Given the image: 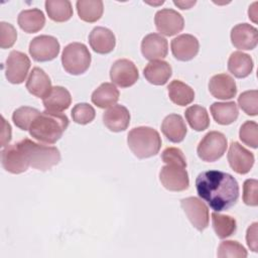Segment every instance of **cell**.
Listing matches in <instances>:
<instances>
[{"mask_svg":"<svg viewBox=\"0 0 258 258\" xmlns=\"http://www.w3.org/2000/svg\"><path fill=\"white\" fill-rule=\"evenodd\" d=\"M196 188L199 197L215 212L230 209L239 198V184L236 178L220 170L201 172L196 178Z\"/></svg>","mask_w":258,"mask_h":258,"instance_id":"1","label":"cell"},{"mask_svg":"<svg viewBox=\"0 0 258 258\" xmlns=\"http://www.w3.org/2000/svg\"><path fill=\"white\" fill-rule=\"evenodd\" d=\"M68 126L69 118L67 115L45 110L35 117L29 127V134L39 142L54 144L60 139Z\"/></svg>","mask_w":258,"mask_h":258,"instance_id":"2","label":"cell"},{"mask_svg":"<svg viewBox=\"0 0 258 258\" xmlns=\"http://www.w3.org/2000/svg\"><path fill=\"white\" fill-rule=\"evenodd\" d=\"M29 166L46 171L60 161L59 150L54 146L36 143L29 138H24L18 142Z\"/></svg>","mask_w":258,"mask_h":258,"instance_id":"3","label":"cell"},{"mask_svg":"<svg viewBox=\"0 0 258 258\" xmlns=\"http://www.w3.org/2000/svg\"><path fill=\"white\" fill-rule=\"evenodd\" d=\"M127 143L131 151L140 159L156 155L161 147L159 133L147 126L131 129L127 136Z\"/></svg>","mask_w":258,"mask_h":258,"instance_id":"4","label":"cell"},{"mask_svg":"<svg viewBox=\"0 0 258 258\" xmlns=\"http://www.w3.org/2000/svg\"><path fill=\"white\" fill-rule=\"evenodd\" d=\"M91 59L88 47L82 42L68 44L61 53V63L64 71L74 76L84 74L89 69Z\"/></svg>","mask_w":258,"mask_h":258,"instance_id":"5","label":"cell"},{"mask_svg":"<svg viewBox=\"0 0 258 258\" xmlns=\"http://www.w3.org/2000/svg\"><path fill=\"white\" fill-rule=\"evenodd\" d=\"M228 147L226 136L219 131H210L200 141L197 153L203 161L213 162L220 159Z\"/></svg>","mask_w":258,"mask_h":258,"instance_id":"6","label":"cell"},{"mask_svg":"<svg viewBox=\"0 0 258 258\" xmlns=\"http://www.w3.org/2000/svg\"><path fill=\"white\" fill-rule=\"evenodd\" d=\"M178 164H165L159 172L161 184L170 191H182L188 188L189 178L187 171Z\"/></svg>","mask_w":258,"mask_h":258,"instance_id":"7","label":"cell"},{"mask_svg":"<svg viewBox=\"0 0 258 258\" xmlns=\"http://www.w3.org/2000/svg\"><path fill=\"white\" fill-rule=\"evenodd\" d=\"M59 42L51 35H39L29 43V53L35 61H49L59 53Z\"/></svg>","mask_w":258,"mask_h":258,"instance_id":"8","label":"cell"},{"mask_svg":"<svg viewBox=\"0 0 258 258\" xmlns=\"http://www.w3.org/2000/svg\"><path fill=\"white\" fill-rule=\"evenodd\" d=\"M30 68L29 57L18 50H12L5 63V77L11 84H21L25 81Z\"/></svg>","mask_w":258,"mask_h":258,"instance_id":"9","label":"cell"},{"mask_svg":"<svg viewBox=\"0 0 258 258\" xmlns=\"http://www.w3.org/2000/svg\"><path fill=\"white\" fill-rule=\"evenodd\" d=\"M180 206L191 225L198 231H204L209 226V209L199 198L188 197L180 201Z\"/></svg>","mask_w":258,"mask_h":258,"instance_id":"10","label":"cell"},{"mask_svg":"<svg viewBox=\"0 0 258 258\" xmlns=\"http://www.w3.org/2000/svg\"><path fill=\"white\" fill-rule=\"evenodd\" d=\"M110 78L118 87L129 88L138 81L139 73L132 60L120 58L113 62L110 70Z\"/></svg>","mask_w":258,"mask_h":258,"instance_id":"11","label":"cell"},{"mask_svg":"<svg viewBox=\"0 0 258 258\" xmlns=\"http://www.w3.org/2000/svg\"><path fill=\"white\" fill-rule=\"evenodd\" d=\"M154 23L158 32L166 36L177 34L184 26V20L181 14L170 8L158 10L154 16Z\"/></svg>","mask_w":258,"mask_h":258,"instance_id":"12","label":"cell"},{"mask_svg":"<svg viewBox=\"0 0 258 258\" xmlns=\"http://www.w3.org/2000/svg\"><path fill=\"white\" fill-rule=\"evenodd\" d=\"M1 162L3 168L14 174L22 173L29 167V163L20 148L18 142L5 146L1 151Z\"/></svg>","mask_w":258,"mask_h":258,"instance_id":"13","label":"cell"},{"mask_svg":"<svg viewBox=\"0 0 258 258\" xmlns=\"http://www.w3.org/2000/svg\"><path fill=\"white\" fill-rule=\"evenodd\" d=\"M227 157L231 168L239 174L248 173L255 161L254 154L236 141L230 144Z\"/></svg>","mask_w":258,"mask_h":258,"instance_id":"14","label":"cell"},{"mask_svg":"<svg viewBox=\"0 0 258 258\" xmlns=\"http://www.w3.org/2000/svg\"><path fill=\"white\" fill-rule=\"evenodd\" d=\"M173 56L180 61L192 59L199 52L200 43L196 36L187 33L180 34L173 38L170 43Z\"/></svg>","mask_w":258,"mask_h":258,"instance_id":"15","label":"cell"},{"mask_svg":"<svg viewBox=\"0 0 258 258\" xmlns=\"http://www.w3.org/2000/svg\"><path fill=\"white\" fill-rule=\"evenodd\" d=\"M231 41L238 49H254L258 43L256 27L249 23H239L235 25L231 30Z\"/></svg>","mask_w":258,"mask_h":258,"instance_id":"16","label":"cell"},{"mask_svg":"<svg viewBox=\"0 0 258 258\" xmlns=\"http://www.w3.org/2000/svg\"><path fill=\"white\" fill-rule=\"evenodd\" d=\"M141 52L148 60L164 58L168 52V42L158 33H149L142 39Z\"/></svg>","mask_w":258,"mask_h":258,"instance_id":"17","label":"cell"},{"mask_svg":"<svg viewBox=\"0 0 258 258\" xmlns=\"http://www.w3.org/2000/svg\"><path fill=\"white\" fill-rule=\"evenodd\" d=\"M209 91L214 98L229 100L236 96L237 86L234 79L228 74H218L211 78Z\"/></svg>","mask_w":258,"mask_h":258,"instance_id":"18","label":"cell"},{"mask_svg":"<svg viewBox=\"0 0 258 258\" xmlns=\"http://www.w3.org/2000/svg\"><path fill=\"white\" fill-rule=\"evenodd\" d=\"M104 125L113 132H121L128 128L130 113L123 105H114L103 113Z\"/></svg>","mask_w":258,"mask_h":258,"instance_id":"19","label":"cell"},{"mask_svg":"<svg viewBox=\"0 0 258 258\" xmlns=\"http://www.w3.org/2000/svg\"><path fill=\"white\" fill-rule=\"evenodd\" d=\"M89 43L95 52L106 54L115 48L116 38L109 28L97 26L89 34Z\"/></svg>","mask_w":258,"mask_h":258,"instance_id":"20","label":"cell"},{"mask_svg":"<svg viewBox=\"0 0 258 258\" xmlns=\"http://www.w3.org/2000/svg\"><path fill=\"white\" fill-rule=\"evenodd\" d=\"M42 103L46 111L60 113L70 107L72 97L66 88L55 86L52 87L50 92L42 99Z\"/></svg>","mask_w":258,"mask_h":258,"instance_id":"21","label":"cell"},{"mask_svg":"<svg viewBox=\"0 0 258 258\" xmlns=\"http://www.w3.org/2000/svg\"><path fill=\"white\" fill-rule=\"evenodd\" d=\"M172 69L170 64L161 59L149 61L143 70V75L145 79L152 85L162 86L167 83L171 77Z\"/></svg>","mask_w":258,"mask_h":258,"instance_id":"22","label":"cell"},{"mask_svg":"<svg viewBox=\"0 0 258 258\" xmlns=\"http://www.w3.org/2000/svg\"><path fill=\"white\" fill-rule=\"evenodd\" d=\"M161 131L170 142L179 143L184 139L187 128L180 115L169 114L162 121Z\"/></svg>","mask_w":258,"mask_h":258,"instance_id":"23","label":"cell"},{"mask_svg":"<svg viewBox=\"0 0 258 258\" xmlns=\"http://www.w3.org/2000/svg\"><path fill=\"white\" fill-rule=\"evenodd\" d=\"M51 88V81L46 73L40 68H33L26 81L28 92L37 98L43 99L50 92Z\"/></svg>","mask_w":258,"mask_h":258,"instance_id":"24","label":"cell"},{"mask_svg":"<svg viewBox=\"0 0 258 258\" xmlns=\"http://www.w3.org/2000/svg\"><path fill=\"white\" fill-rule=\"evenodd\" d=\"M252 57L242 51H234L228 59V71L236 78L243 79L248 77L253 71Z\"/></svg>","mask_w":258,"mask_h":258,"instance_id":"25","label":"cell"},{"mask_svg":"<svg viewBox=\"0 0 258 258\" xmlns=\"http://www.w3.org/2000/svg\"><path fill=\"white\" fill-rule=\"evenodd\" d=\"M17 22L23 31L27 33H34L42 29L44 26L45 16L38 8L26 9L19 13Z\"/></svg>","mask_w":258,"mask_h":258,"instance_id":"26","label":"cell"},{"mask_svg":"<svg viewBox=\"0 0 258 258\" xmlns=\"http://www.w3.org/2000/svg\"><path fill=\"white\" fill-rule=\"evenodd\" d=\"M119 95L120 93L115 85L111 83H103L93 92L91 100L97 107L105 109L116 105L119 100Z\"/></svg>","mask_w":258,"mask_h":258,"instance_id":"27","label":"cell"},{"mask_svg":"<svg viewBox=\"0 0 258 258\" xmlns=\"http://www.w3.org/2000/svg\"><path fill=\"white\" fill-rule=\"evenodd\" d=\"M211 114L214 120L220 125H229L235 122L239 110L235 102H215L211 105Z\"/></svg>","mask_w":258,"mask_h":258,"instance_id":"28","label":"cell"},{"mask_svg":"<svg viewBox=\"0 0 258 258\" xmlns=\"http://www.w3.org/2000/svg\"><path fill=\"white\" fill-rule=\"evenodd\" d=\"M168 97L172 103L178 106H186L195 100L194 90L179 80H173L167 87Z\"/></svg>","mask_w":258,"mask_h":258,"instance_id":"29","label":"cell"},{"mask_svg":"<svg viewBox=\"0 0 258 258\" xmlns=\"http://www.w3.org/2000/svg\"><path fill=\"white\" fill-rule=\"evenodd\" d=\"M76 7L79 17L89 23L98 21L104 11V4L100 0H79Z\"/></svg>","mask_w":258,"mask_h":258,"instance_id":"30","label":"cell"},{"mask_svg":"<svg viewBox=\"0 0 258 258\" xmlns=\"http://www.w3.org/2000/svg\"><path fill=\"white\" fill-rule=\"evenodd\" d=\"M45 10L48 17L55 22H64L73 16L72 3L68 0H46Z\"/></svg>","mask_w":258,"mask_h":258,"instance_id":"31","label":"cell"},{"mask_svg":"<svg viewBox=\"0 0 258 258\" xmlns=\"http://www.w3.org/2000/svg\"><path fill=\"white\" fill-rule=\"evenodd\" d=\"M188 125L196 131H204L210 125V117L205 107L192 105L184 112Z\"/></svg>","mask_w":258,"mask_h":258,"instance_id":"32","label":"cell"},{"mask_svg":"<svg viewBox=\"0 0 258 258\" xmlns=\"http://www.w3.org/2000/svg\"><path fill=\"white\" fill-rule=\"evenodd\" d=\"M212 223L214 231L220 239L230 237L237 230L236 220L231 216L219 214V212L212 214Z\"/></svg>","mask_w":258,"mask_h":258,"instance_id":"33","label":"cell"},{"mask_svg":"<svg viewBox=\"0 0 258 258\" xmlns=\"http://www.w3.org/2000/svg\"><path fill=\"white\" fill-rule=\"evenodd\" d=\"M40 112L32 107L28 106H22L17 108L13 114H12V121L21 130H29V127L35 117L39 114Z\"/></svg>","mask_w":258,"mask_h":258,"instance_id":"34","label":"cell"},{"mask_svg":"<svg viewBox=\"0 0 258 258\" xmlns=\"http://www.w3.org/2000/svg\"><path fill=\"white\" fill-rule=\"evenodd\" d=\"M218 257L220 258H245L248 253L242 244L237 241H223L218 248Z\"/></svg>","mask_w":258,"mask_h":258,"instance_id":"35","label":"cell"},{"mask_svg":"<svg viewBox=\"0 0 258 258\" xmlns=\"http://www.w3.org/2000/svg\"><path fill=\"white\" fill-rule=\"evenodd\" d=\"M238 104L244 113L256 116L258 113V92L256 90L243 92L238 97Z\"/></svg>","mask_w":258,"mask_h":258,"instance_id":"36","label":"cell"},{"mask_svg":"<svg viewBox=\"0 0 258 258\" xmlns=\"http://www.w3.org/2000/svg\"><path fill=\"white\" fill-rule=\"evenodd\" d=\"M240 140L252 147L257 148L258 145V125L255 121H246L242 124L239 131Z\"/></svg>","mask_w":258,"mask_h":258,"instance_id":"37","label":"cell"},{"mask_svg":"<svg viewBox=\"0 0 258 258\" xmlns=\"http://www.w3.org/2000/svg\"><path fill=\"white\" fill-rule=\"evenodd\" d=\"M96 116L95 109L88 103H79L72 110L73 120L81 125L91 123Z\"/></svg>","mask_w":258,"mask_h":258,"instance_id":"38","label":"cell"},{"mask_svg":"<svg viewBox=\"0 0 258 258\" xmlns=\"http://www.w3.org/2000/svg\"><path fill=\"white\" fill-rule=\"evenodd\" d=\"M243 202L251 207L258 205V181L256 179L249 178L244 181Z\"/></svg>","mask_w":258,"mask_h":258,"instance_id":"39","label":"cell"},{"mask_svg":"<svg viewBox=\"0 0 258 258\" xmlns=\"http://www.w3.org/2000/svg\"><path fill=\"white\" fill-rule=\"evenodd\" d=\"M0 46L1 48L11 47L17 38V31L14 26L7 22H0Z\"/></svg>","mask_w":258,"mask_h":258,"instance_id":"40","label":"cell"},{"mask_svg":"<svg viewBox=\"0 0 258 258\" xmlns=\"http://www.w3.org/2000/svg\"><path fill=\"white\" fill-rule=\"evenodd\" d=\"M161 159L165 164H178L186 167V159L179 148L167 147L161 153Z\"/></svg>","mask_w":258,"mask_h":258,"instance_id":"41","label":"cell"},{"mask_svg":"<svg viewBox=\"0 0 258 258\" xmlns=\"http://www.w3.org/2000/svg\"><path fill=\"white\" fill-rule=\"evenodd\" d=\"M257 226L258 224L255 222L251 226L248 227L246 233V241L248 247L253 251L257 252L258 249V242H257Z\"/></svg>","mask_w":258,"mask_h":258,"instance_id":"42","label":"cell"},{"mask_svg":"<svg viewBox=\"0 0 258 258\" xmlns=\"http://www.w3.org/2000/svg\"><path fill=\"white\" fill-rule=\"evenodd\" d=\"M2 121H3V131L1 134V146L4 147L9 143L11 139V127L3 117H2Z\"/></svg>","mask_w":258,"mask_h":258,"instance_id":"43","label":"cell"},{"mask_svg":"<svg viewBox=\"0 0 258 258\" xmlns=\"http://www.w3.org/2000/svg\"><path fill=\"white\" fill-rule=\"evenodd\" d=\"M173 3L180 9H188L196 4V1H173Z\"/></svg>","mask_w":258,"mask_h":258,"instance_id":"44","label":"cell"},{"mask_svg":"<svg viewBox=\"0 0 258 258\" xmlns=\"http://www.w3.org/2000/svg\"><path fill=\"white\" fill-rule=\"evenodd\" d=\"M256 6H257V2H254V3L251 5V7H249V11H248V13H249V18H251L254 22L257 21V20L255 19V17L257 16V8H256Z\"/></svg>","mask_w":258,"mask_h":258,"instance_id":"45","label":"cell"}]
</instances>
